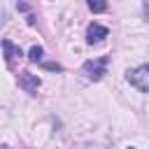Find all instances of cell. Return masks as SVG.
<instances>
[{
  "instance_id": "obj_1",
  "label": "cell",
  "mask_w": 149,
  "mask_h": 149,
  "mask_svg": "<svg viewBox=\"0 0 149 149\" xmlns=\"http://www.w3.org/2000/svg\"><path fill=\"white\" fill-rule=\"evenodd\" d=\"M128 81H130L137 91L147 93V91H149V63L137 65L135 70H128Z\"/></svg>"
},
{
  "instance_id": "obj_6",
  "label": "cell",
  "mask_w": 149,
  "mask_h": 149,
  "mask_svg": "<svg viewBox=\"0 0 149 149\" xmlns=\"http://www.w3.org/2000/svg\"><path fill=\"white\" fill-rule=\"evenodd\" d=\"M86 5H88V9L93 14H100V12L107 9V0H86Z\"/></svg>"
},
{
  "instance_id": "obj_3",
  "label": "cell",
  "mask_w": 149,
  "mask_h": 149,
  "mask_svg": "<svg viewBox=\"0 0 149 149\" xmlns=\"http://www.w3.org/2000/svg\"><path fill=\"white\" fill-rule=\"evenodd\" d=\"M109 35V30H107V26H102V23H91L88 28H86V42L88 44H100L105 37Z\"/></svg>"
},
{
  "instance_id": "obj_2",
  "label": "cell",
  "mask_w": 149,
  "mask_h": 149,
  "mask_svg": "<svg viewBox=\"0 0 149 149\" xmlns=\"http://www.w3.org/2000/svg\"><path fill=\"white\" fill-rule=\"evenodd\" d=\"M84 72H86L88 79H93V81L102 79V74L107 72V56H102V58H98V61H86V63H84Z\"/></svg>"
},
{
  "instance_id": "obj_8",
  "label": "cell",
  "mask_w": 149,
  "mask_h": 149,
  "mask_svg": "<svg viewBox=\"0 0 149 149\" xmlns=\"http://www.w3.org/2000/svg\"><path fill=\"white\" fill-rule=\"evenodd\" d=\"M42 65H44L47 70H56V72H61V70H63V68H61L58 63H42Z\"/></svg>"
},
{
  "instance_id": "obj_5",
  "label": "cell",
  "mask_w": 149,
  "mask_h": 149,
  "mask_svg": "<svg viewBox=\"0 0 149 149\" xmlns=\"http://www.w3.org/2000/svg\"><path fill=\"white\" fill-rule=\"evenodd\" d=\"M0 44H2V51H5V61H7V65L12 68V65H14V61H16V58H21L23 54H21V49H19L16 44H12L9 40H2Z\"/></svg>"
},
{
  "instance_id": "obj_7",
  "label": "cell",
  "mask_w": 149,
  "mask_h": 149,
  "mask_svg": "<svg viewBox=\"0 0 149 149\" xmlns=\"http://www.w3.org/2000/svg\"><path fill=\"white\" fill-rule=\"evenodd\" d=\"M42 56H44V49H42V47H30L28 58H30L33 63H42Z\"/></svg>"
},
{
  "instance_id": "obj_9",
  "label": "cell",
  "mask_w": 149,
  "mask_h": 149,
  "mask_svg": "<svg viewBox=\"0 0 149 149\" xmlns=\"http://www.w3.org/2000/svg\"><path fill=\"white\" fill-rule=\"evenodd\" d=\"M128 149H135V147H128Z\"/></svg>"
},
{
  "instance_id": "obj_4",
  "label": "cell",
  "mask_w": 149,
  "mask_h": 149,
  "mask_svg": "<svg viewBox=\"0 0 149 149\" xmlns=\"http://www.w3.org/2000/svg\"><path fill=\"white\" fill-rule=\"evenodd\" d=\"M19 86L26 91V93H37L40 88V77L37 74H30V72H19Z\"/></svg>"
}]
</instances>
